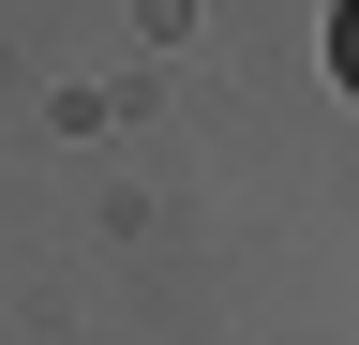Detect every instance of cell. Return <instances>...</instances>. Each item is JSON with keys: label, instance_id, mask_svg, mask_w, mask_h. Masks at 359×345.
<instances>
[{"label": "cell", "instance_id": "cell-1", "mask_svg": "<svg viewBox=\"0 0 359 345\" xmlns=\"http://www.w3.org/2000/svg\"><path fill=\"white\" fill-rule=\"evenodd\" d=\"M330 75H344V91H359V0H344V15H330Z\"/></svg>", "mask_w": 359, "mask_h": 345}]
</instances>
